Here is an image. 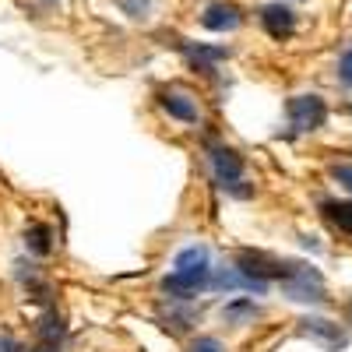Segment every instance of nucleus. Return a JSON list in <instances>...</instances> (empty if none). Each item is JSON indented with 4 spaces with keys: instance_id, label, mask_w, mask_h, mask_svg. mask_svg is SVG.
Listing matches in <instances>:
<instances>
[{
    "instance_id": "1",
    "label": "nucleus",
    "mask_w": 352,
    "mask_h": 352,
    "mask_svg": "<svg viewBox=\"0 0 352 352\" xmlns=\"http://www.w3.org/2000/svg\"><path fill=\"white\" fill-rule=\"evenodd\" d=\"M278 285H282L285 296H289V300H296V303H328L324 278H320L317 268H307V264H296V261H292L289 275H285Z\"/></svg>"
},
{
    "instance_id": "2",
    "label": "nucleus",
    "mask_w": 352,
    "mask_h": 352,
    "mask_svg": "<svg viewBox=\"0 0 352 352\" xmlns=\"http://www.w3.org/2000/svg\"><path fill=\"white\" fill-rule=\"evenodd\" d=\"M155 99H159V109L169 116V120L187 124V127L201 124V102H197V96L190 92V88L166 85V88H159V92H155Z\"/></svg>"
},
{
    "instance_id": "3",
    "label": "nucleus",
    "mask_w": 352,
    "mask_h": 352,
    "mask_svg": "<svg viewBox=\"0 0 352 352\" xmlns=\"http://www.w3.org/2000/svg\"><path fill=\"white\" fill-rule=\"evenodd\" d=\"M285 113H289L292 131L310 134V131H317V127H324V120H328V102L320 99V96H292L289 106H285Z\"/></svg>"
},
{
    "instance_id": "4",
    "label": "nucleus",
    "mask_w": 352,
    "mask_h": 352,
    "mask_svg": "<svg viewBox=\"0 0 352 352\" xmlns=\"http://www.w3.org/2000/svg\"><path fill=\"white\" fill-rule=\"evenodd\" d=\"M236 268L247 272L250 278H261V282H282L292 268V261H278V257H268L261 250H240Z\"/></svg>"
},
{
    "instance_id": "5",
    "label": "nucleus",
    "mask_w": 352,
    "mask_h": 352,
    "mask_svg": "<svg viewBox=\"0 0 352 352\" xmlns=\"http://www.w3.org/2000/svg\"><path fill=\"white\" fill-rule=\"evenodd\" d=\"M208 285H212V272H169L162 278V292H169V300L176 303L197 300Z\"/></svg>"
},
{
    "instance_id": "6",
    "label": "nucleus",
    "mask_w": 352,
    "mask_h": 352,
    "mask_svg": "<svg viewBox=\"0 0 352 352\" xmlns=\"http://www.w3.org/2000/svg\"><path fill=\"white\" fill-rule=\"evenodd\" d=\"M257 21H261L264 32H268V39H275V43H282V39H289L292 32H296V14H292V8L285 4V0H275V4L261 8Z\"/></svg>"
},
{
    "instance_id": "7",
    "label": "nucleus",
    "mask_w": 352,
    "mask_h": 352,
    "mask_svg": "<svg viewBox=\"0 0 352 352\" xmlns=\"http://www.w3.org/2000/svg\"><path fill=\"white\" fill-rule=\"evenodd\" d=\"M300 335H307L310 342H317L320 349L328 352H338L349 345V335L335 324V320H324V317H303L300 320Z\"/></svg>"
},
{
    "instance_id": "8",
    "label": "nucleus",
    "mask_w": 352,
    "mask_h": 352,
    "mask_svg": "<svg viewBox=\"0 0 352 352\" xmlns=\"http://www.w3.org/2000/svg\"><path fill=\"white\" fill-rule=\"evenodd\" d=\"M208 166L215 173L219 184H229V180H240L243 176V155L229 144H212L208 148Z\"/></svg>"
},
{
    "instance_id": "9",
    "label": "nucleus",
    "mask_w": 352,
    "mask_h": 352,
    "mask_svg": "<svg viewBox=\"0 0 352 352\" xmlns=\"http://www.w3.org/2000/svg\"><path fill=\"white\" fill-rule=\"evenodd\" d=\"M201 25L208 28V32H236V28L243 25V11L236 4H229V0H219V4L204 8Z\"/></svg>"
},
{
    "instance_id": "10",
    "label": "nucleus",
    "mask_w": 352,
    "mask_h": 352,
    "mask_svg": "<svg viewBox=\"0 0 352 352\" xmlns=\"http://www.w3.org/2000/svg\"><path fill=\"white\" fill-rule=\"evenodd\" d=\"M180 53H184V60L194 67V71H201V74H212L226 56H229V50L226 46H204V43H180Z\"/></svg>"
},
{
    "instance_id": "11",
    "label": "nucleus",
    "mask_w": 352,
    "mask_h": 352,
    "mask_svg": "<svg viewBox=\"0 0 352 352\" xmlns=\"http://www.w3.org/2000/svg\"><path fill=\"white\" fill-rule=\"evenodd\" d=\"M208 289H219V292H236V289H243V292H264V289H268V282L250 278L247 272H240L236 264H232V268H222V272L212 275V285Z\"/></svg>"
},
{
    "instance_id": "12",
    "label": "nucleus",
    "mask_w": 352,
    "mask_h": 352,
    "mask_svg": "<svg viewBox=\"0 0 352 352\" xmlns=\"http://www.w3.org/2000/svg\"><path fill=\"white\" fill-rule=\"evenodd\" d=\"M173 272H212V254L208 247H184L173 257Z\"/></svg>"
},
{
    "instance_id": "13",
    "label": "nucleus",
    "mask_w": 352,
    "mask_h": 352,
    "mask_svg": "<svg viewBox=\"0 0 352 352\" xmlns=\"http://www.w3.org/2000/svg\"><path fill=\"white\" fill-rule=\"evenodd\" d=\"M36 335H39V342H46V345H60V342L67 338L64 317L56 314V310H46V314L39 317V324H36Z\"/></svg>"
},
{
    "instance_id": "14",
    "label": "nucleus",
    "mask_w": 352,
    "mask_h": 352,
    "mask_svg": "<svg viewBox=\"0 0 352 352\" xmlns=\"http://www.w3.org/2000/svg\"><path fill=\"white\" fill-rule=\"evenodd\" d=\"M25 247H28V254H36V257H50L53 254V229L43 226V222H32L25 229Z\"/></svg>"
},
{
    "instance_id": "15",
    "label": "nucleus",
    "mask_w": 352,
    "mask_h": 352,
    "mask_svg": "<svg viewBox=\"0 0 352 352\" xmlns=\"http://www.w3.org/2000/svg\"><path fill=\"white\" fill-rule=\"evenodd\" d=\"M257 314H261V310H257L254 300H247V296L229 300V303L222 307V320H226V324H254Z\"/></svg>"
},
{
    "instance_id": "16",
    "label": "nucleus",
    "mask_w": 352,
    "mask_h": 352,
    "mask_svg": "<svg viewBox=\"0 0 352 352\" xmlns=\"http://www.w3.org/2000/svg\"><path fill=\"white\" fill-rule=\"evenodd\" d=\"M324 219L335 226V229H342V232H349L352 236V204H324Z\"/></svg>"
},
{
    "instance_id": "17",
    "label": "nucleus",
    "mask_w": 352,
    "mask_h": 352,
    "mask_svg": "<svg viewBox=\"0 0 352 352\" xmlns=\"http://www.w3.org/2000/svg\"><path fill=\"white\" fill-rule=\"evenodd\" d=\"M116 8H120L131 21H148V18H152V8H155V0H116Z\"/></svg>"
},
{
    "instance_id": "18",
    "label": "nucleus",
    "mask_w": 352,
    "mask_h": 352,
    "mask_svg": "<svg viewBox=\"0 0 352 352\" xmlns=\"http://www.w3.org/2000/svg\"><path fill=\"white\" fill-rule=\"evenodd\" d=\"M187 352H229V349H226L222 338H215V335H197V338H190Z\"/></svg>"
},
{
    "instance_id": "19",
    "label": "nucleus",
    "mask_w": 352,
    "mask_h": 352,
    "mask_svg": "<svg viewBox=\"0 0 352 352\" xmlns=\"http://www.w3.org/2000/svg\"><path fill=\"white\" fill-rule=\"evenodd\" d=\"M229 197H236V201H247V197H254V184H243V176L240 180H229V184H219Z\"/></svg>"
},
{
    "instance_id": "20",
    "label": "nucleus",
    "mask_w": 352,
    "mask_h": 352,
    "mask_svg": "<svg viewBox=\"0 0 352 352\" xmlns=\"http://www.w3.org/2000/svg\"><path fill=\"white\" fill-rule=\"evenodd\" d=\"M331 180H335L342 190L352 194V162H338V166H331Z\"/></svg>"
},
{
    "instance_id": "21",
    "label": "nucleus",
    "mask_w": 352,
    "mask_h": 352,
    "mask_svg": "<svg viewBox=\"0 0 352 352\" xmlns=\"http://www.w3.org/2000/svg\"><path fill=\"white\" fill-rule=\"evenodd\" d=\"M338 81L352 88V50H345L342 60H338Z\"/></svg>"
},
{
    "instance_id": "22",
    "label": "nucleus",
    "mask_w": 352,
    "mask_h": 352,
    "mask_svg": "<svg viewBox=\"0 0 352 352\" xmlns=\"http://www.w3.org/2000/svg\"><path fill=\"white\" fill-rule=\"evenodd\" d=\"M0 352H25L21 342H14L11 335H0Z\"/></svg>"
},
{
    "instance_id": "23",
    "label": "nucleus",
    "mask_w": 352,
    "mask_h": 352,
    "mask_svg": "<svg viewBox=\"0 0 352 352\" xmlns=\"http://www.w3.org/2000/svg\"><path fill=\"white\" fill-rule=\"evenodd\" d=\"M36 352H60V345H46V342H39V349Z\"/></svg>"
},
{
    "instance_id": "24",
    "label": "nucleus",
    "mask_w": 352,
    "mask_h": 352,
    "mask_svg": "<svg viewBox=\"0 0 352 352\" xmlns=\"http://www.w3.org/2000/svg\"><path fill=\"white\" fill-rule=\"evenodd\" d=\"M345 317H349V324H352V300H349V307H345Z\"/></svg>"
},
{
    "instance_id": "25",
    "label": "nucleus",
    "mask_w": 352,
    "mask_h": 352,
    "mask_svg": "<svg viewBox=\"0 0 352 352\" xmlns=\"http://www.w3.org/2000/svg\"><path fill=\"white\" fill-rule=\"evenodd\" d=\"M285 4H289V0H285Z\"/></svg>"
}]
</instances>
